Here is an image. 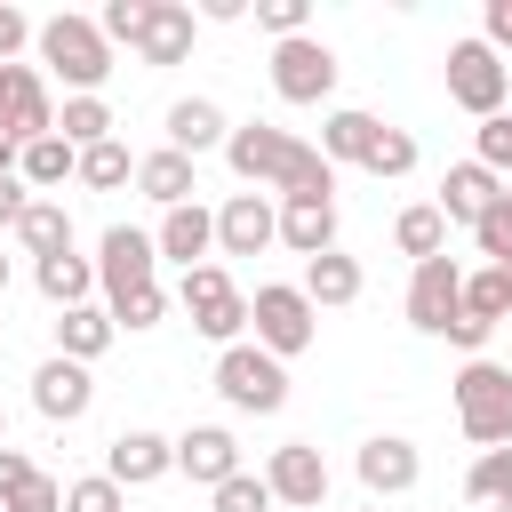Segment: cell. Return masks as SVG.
Instances as JSON below:
<instances>
[{
	"label": "cell",
	"mask_w": 512,
	"mask_h": 512,
	"mask_svg": "<svg viewBox=\"0 0 512 512\" xmlns=\"http://www.w3.org/2000/svg\"><path fill=\"white\" fill-rule=\"evenodd\" d=\"M280 248H296L304 264L336 248V192H288L280 200Z\"/></svg>",
	"instance_id": "18"
},
{
	"label": "cell",
	"mask_w": 512,
	"mask_h": 512,
	"mask_svg": "<svg viewBox=\"0 0 512 512\" xmlns=\"http://www.w3.org/2000/svg\"><path fill=\"white\" fill-rule=\"evenodd\" d=\"M144 8H152V0H104V16H96L104 40H112V48H120V40L136 48V40H144Z\"/></svg>",
	"instance_id": "41"
},
{
	"label": "cell",
	"mask_w": 512,
	"mask_h": 512,
	"mask_svg": "<svg viewBox=\"0 0 512 512\" xmlns=\"http://www.w3.org/2000/svg\"><path fill=\"white\" fill-rule=\"evenodd\" d=\"M104 312H112V328H128V336H136V328H160V320H168V288L152 280V288H136V296H112Z\"/></svg>",
	"instance_id": "36"
},
{
	"label": "cell",
	"mask_w": 512,
	"mask_h": 512,
	"mask_svg": "<svg viewBox=\"0 0 512 512\" xmlns=\"http://www.w3.org/2000/svg\"><path fill=\"white\" fill-rule=\"evenodd\" d=\"M176 472L216 496V488H224L232 472H248V464H240V440H232L224 424H184V432H176Z\"/></svg>",
	"instance_id": "15"
},
{
	"label": "cell",
	"mask_w": 512,
	"mask_h": 512,
	"mask_svg": "<svg viewBox=\"0 0 512 512\" xmlns=\"http://www.w3.org/2000/svg\"><path fill=\"white\" fill-rule=\"evenodd\" d=\"M32 200H40V192H32V184H24V176H0V232H16V224H24V208H32Z\"/></svg>",
	"instance_id": "45"
},
{
	"label": "cell",
	"mask_w": 512,
	"mask_h": 512,
	"mask_svg": "<svg viewBox=\"0 0 512 512\" xmlns=\"http://www.w3.org/2000/svg\"><path fill=\"white\" fill-rule=\"evenodd\" d=\"M0 136L24 152L40 136H56V96H48V72L40 64H16L8 72V104H0Z\"/></svg>",
	"instance_id": "12"
},
{
	"label": "cell",
	"mask_w": 512,
	"mask_h": 512,
	"mask_svg": "<svg viewBox=\"0 0 512 512\" xmlns=\"http://www.w3.org/2000/svg\"><path fill=\"white\" fill-rule=\"evenodd\" d=\"M40 72L48 80H64V96H104V80H112V40H104V24L96 16H72V8H56V16H40Z\"/></svg>",
	"instance_id": "2"
},
{
	"label": "cell",
	"mask_w": 512,
	"mask_h": 512,
	"mask_svg": "<svg viewBox=\"0 0 512 512\" xmlns=\"http://www.w3.org/2000/svg\"><path fill=\"white\" fill-rule=\"evenodd\" d=\"M480 40H488L496 56H512V0H488V8H480Z\"/></svg>",
	"instance_id": "46"
},
{
	"label": "cell",
	"mask_w": 512,
	"mask_h": 512,
	"mask_svg": "<svg viewBox=\"0 0 512 512\" xmlns=\"http://www.w3.org/2000/svg\"><path fill=\"white\" fill-rule=\"evenodd\" d=\"M192 32H200V16H192L184 0H152L136 56H144V64H184V56H192Z\"/></svg>",
	"instance_id": "21"
},
{
	"label": "cell",
	"mask_w": 512,
	"mask_h": 512,
	"mask_svg": "<svg viewBox=\"0 0 512 512\" xmlns=\"http://www.w3.org/2000/svg\"><path fill=\"white\" fill-rule=\"evenodd\" d=\"M0 288H8V256H0Z\"/></svg>",
	"instance_id": "54"
},
{
	"label": "cell",
	"mask_w": 512,
	"mask_h": 512,
	"mask_svg": "<svg viewBox=\"0 0 512 512\" xmlns=\"http://www.w3.org/2000/svg\"><path fill=\"white\" fill-rule=\"evenodd\" d=\"M496 192H504V176H496V168L456 160V168L440 176V216H448V224H480V216L496 208Z\"/></svg>",
	"instance_id": "22"
},
{
	"label": "cell",
	"mask_w": 512,
	"mask_h": 512,
	"mask_svg": "<svg viewBox=\"0 0 512 512\" xmlns=\"http://www.w3.org/2000/svg\"><path fill=\"white\" fill-rule=\"evenodd\" d=\"M208 512H272V488H264V472H232V480L208 496Z\"/></svg>",
	"instance_id": "38"
},
{
	"label": "cell",
	"mask_w": 512,
	"mask_h": 512,
	"mask_svg": "<svg viewBox=\"0 0 512 512\" xmlns=\"http://www.w3.org/2000/svg\"><path fill=\"white\" fill-rule=\"evenodd\" d=\"M8 72H16V64H0V104H8Z\"/></svg>",
	"instance_id": "51"
},
{
	"label": "cell",
	"mask_w": 512,
	"mask_h": 512,
	"mask_svg": "<svg viewBox=\"0 0 512 512\" xmlns=\"http://www.w3.org/2000/svg\"><path fill=\"white\" fill-rule=\"evenodd\" d=\"M496 208H504V216H512V176H504V192H496Z\"/></svg>",
	"instance_id": "50"
},
{
	"label": "cell",
	"mask_w": 512,
	"mask_h": 512,
	"mask_svg": "<svg viewBox=\"0 0 512 512\" xmlns=\"http://www.w3.org/2000/svg\"><path fill=\"white\" fill-rule=\"evenodd\" d=\"M56 136H64L72 152L112 144V104H104V96H64V104H56Z\"/></svg>",
	"instance_id": "30"
},
{
	"label": "cell",
	"mask_w": 512,
	"mask_h": 512,
	"mask_svg": "<svg viewBox=\"0 0 512 512\" xmlns=\"http://www.w3.org/2000/svg\"><path fill=\"white\" fill-rule=\"evenodd\" d=\"M80 184H88V192H120V184H136L128 144H120V136H112V144H88V152H80Z\"/></svg>",
	"instance_id": "34"
},
{
	"label": "cell",
	"mask_w": 512,
	"mask_h": 512,
	"mask_svg": "<svg viewBox=\"0 0 512 512\" xmlns=\"http://www.w3.org/2000/svg\"><path fill=\"white\" fill-rule=\"evenodd\" d=\"M216 392L240 416H280L288 408V360H272L264 344H224L216 352Z\"/></svg>",
	"instance_id": "6"
},
{
	"label": "cell",
	"mask_w": 512,
	"mask_h": 512,
	"mask_svg": "<svg viewBox=\"0 0 512 512\" xmlns=\"http://www.w3.org/2000/svg\"><path fill=\"white\" fill-rule=\"evenodd\" d=\"M16 240H24V256H32V264L64 256V248H72V216H64V200H32V208H24V224H16Z\"/></svg>",
	"instance_id": "29"
},
{
	"label": "cell",
	"mask_w": 512,
	"mask_h": 512,
	"mask_svg": "<svg viewBox=\"0 0 512 512\" xmlns=\"http://www.w3.org/2000/svg\"><path fill=\"white\" fill-rule=\"evenodd\" d=\"M456 312H464V264H456V256L416 264V272H408V328L448 336V320H456Z\"/></svg>",
	"instance_id": "11"
},
{
	"label": "cell",
	"mask_w": 512,
	"mask_h": 512,
	"mask_svg": "<svg viewBox=\"0 0 512 512\" xmlns=\"http://www.w3.org/2000/svg\"><path fill=\"white\" fill-rule=\"evenodd\" d=\"M32 40H40V24L24 8H0V64H16V48H32Z\"/></svg>",
	"instance_id": "43"
},
{
	"label": "cell",
	"mask_w": 512,
	"mask_h": 512,
	"mask_svg": "<svg viewBox=\"0 0 512 512\" xmlns=\"http://www.w3.org/2000/svg\"><path fill=\"white\" fill-rule=\"evenodd\" d=\"M0 176H16V144L8 136H0Z\"/></svg>",
	"instance_id": "49"
},
{
	"label": "cell",
	"mask_w": 512,
	"mask_h": 512,
	"mask_svg": "<svg viewBox=\"0 0 512 512\" xmlns=\"http://www.w3.org/2000/svg\"><path fill=\"white\" fill-rule=\"evenodd\" d=\"M64 512H128V488L112 472H88V480H64Z\"/></svg>",
	"instance_id": "37"
},
{
	"label": "cell",
	"mask_w": 512,
	"mask_h": 512,
	"mask_svg": "<svg viewBox=\"0 0 512 512\" xmlns=\"http://www.w3.org/2000/svg\"><path fill=\"white\" fill-rule=\"evenodd\" d=\"M256 24L272 40H304L312 32V0H256Z\"/></svg>",
	"instance_id": "39"
},
{
	"label": "cell",
	"mask_w": 512,
	"mask_h": 512,
	"mask_svg": "<svg viewBox=\"0 0 512 512\" xmlns=\"http://www.w3.org/2000/svg\"><path fill=\"white\" fill-rule=\"evenodd\" d=\"M264 488H272V504H288V512H320V504H328V456H320L312 440H280V448L264 456Z\"/></svg>",
	"instance_id": "10"
},
{
	"label": "cell",
	"mask_w": 512,
	"mask_h": 512,
	"mask_svg": "<svg viewBox=\"0 0 512 512\" xmlns=\"http://www.w3.org/2000/svg\"><path fill=\"white\" fill-rule=\"evenodd\" d=\"M32 280H40V296L56 304V312H72V304H96V256H48V264H32Z\"/></svg>",
	"instance_id": "25"
},
{
	"label": "cell",
	"mask_w": 512,
	"mask_h": 512,
	"mask_svg": "<svg viewBox=\"0 0 512 512\" xmlns=\"http://www.w3.org/2000/svg\"><path fill=\"white\" fill-rule=\"evenodd\" d=\"M440 72H448V104H464L472 120H496V112H504L512 64H504L480 32H472V40H448V64H440Z\"/></svg>",
	"instance_id": "7"
},
{
	"label": "cell",
	"mask_w": 512,
	"mask_h": 512,
	"mask_svg": "<svg viewBox=\"0 0 512 512\" xmlns=\"http://www.w3.org/2000/svg\"><path fill=\"white\" fill-rule=\"evenodd\" d=\"M464 496H472V504H504V496H512V440L472 456V472H464Z\"/></svg>",
	"instance_id": "35"
},
{
	"label": "cell",
	"mask_w": 512,
	"mask_h": 512,
	"mask_svg": "<svg viewBox=\"0 0 512 512\" xmlns=\"http://www.w3.org/2000/svg\"><path fill=\"white\" fill-rule=\"evenodd\" d=\"M136 192L168 216V208H184V200L200 192V176H192V160H184V152H168V144H160V152H144V160H136Z\"/></svg>",
	"instance_id": "23"
},
{
	"label": "cell",
	"mask_w": 512,
	"mask_h": 512,
	"mask_svg": "<svg viewBox=\"0 0 512 512\" xmlns=\"http://www.w3.org/2000/svg\"><path fill=\"white\" fill-rule=\"evenodd\" d=\"M376 128H384L376 112H360V104H336V112L320 120V160H328V168H344V160L360 168V160H368V144H376Z\"/></svg>",
	"instance_id": "24"
},
{
	"label": "cell",
	"mask_w": 512,
	"mask_h": 512,
	"mask_svg": "<svg viewBox=\"0 0 512 512\" xmlns=\"http://www.w3.org/2000/svg\"><path fill=\"white\" fill-rule=\"evenodd\" d=\"M272 96H280V104H328V96H336V48H328L320 32L272 40Z\"/></svg>",
	"instance_id": "8"
},
{
	"label": "cell",
	"mask_w": 512,
	"mask_h": 512,
	"mask_svg": "<svg viewBox=\"0 0 512 512\" xmlns=\"http://www.w3.org/2000/svg\"><path fill=\"white\" fill-rule=\"evenodd\" d=\"M0 512H64V480H48V472H32V480H24V488H16V496H8Z\"/></svg>",
	"instance_id": "42"
},
{
	"label": "cell",
	"mask_w": 512,
	"mask_h": 512,
	"mask_svg": "<svg viewBox=\"0 0 512 512\" xmlns=\"http://www.w3.org/2000/svg\"><path fill=\"white\" fill-rule=\"evenodd\" d=\"M32 472H40V464H32L24 448H0V504H8V496H16V488H24Z\"/></svg>",
	"instance_id": "47"
},
{
	"label": "cell",
	"mask_w": 512,
	"mask_h": 512,
	"mask_svg": "<svg viewBox=\"0 0 512 512\" xmlns=\"http://www.w3.org/2000/svg\"><path fill=\"white\" fill-rule=\"evenodd\" d=\"M16 176H24L32 192H56L64 176H80V152H72L64 136H40V144H24V152H16Z\"/></svg>",
	"instance_id": "31"
},
{
	"label": "cell",
	"mask_w": 512,
	"mask_h": 512,
	"mask_svg": "<svg viewBox=\"0 0 512 512\" xmlns=\"http://www.w3.org/2000/svg\"><path fill=\"white\" fill-rule=\"evenodd\" d=\"M248 328H256V344H264L272 360H296V352H312V336H320V304H312L296 280H264V288L248 296Z\"/></svg>",
	"instance_id": "5"
},
{
	"label": "cell",
	"mask_w": 512,
	"mask_h": 512,
	"mask_svg": "<svg viewBox=\"0 0 512 512\" xmlns=\"http://www.w3.org/2000/svg\"><path fill=\"white\" fill-rule=\"evenodd\" d=\"M176 304H184V320H192L208 344H248V296H240V280H232L224 264H192V272L176 280Z\"/></svg>",
	"instance_id": "4"
},
{
	"label": "cell",
	"mask_w": 512,
	"mask_h": 512,
	"mask_svg": "<svg viewBox=\"0 0 512 512\" xmlns=\"http://www.w3.org/2000/svg\"><path fill=\"white\" fill-rule=\"evenodd\" d=\"M248 0H200V24H240Z\"/></svg>",
	"instance_id": "48"
},
{
	"label": "cell",
	"mask_w": 512,
	"mask_h": 512,
	"mask_svg": "<svg viewBox=\"0 0 512 512\" xmlns=\"http://www.w3.org/2000/svg\"><path fill=\"white\" fill-rule=\"evenodd\" d=\"M224 144H232V120H224L208 96H176V104H168V152L200 160V152H224Z\"/></svg>",
	"instance_id": "19"
},
{
	"label": "cell",
	"mask_w": 512,
	"mask_h": 512,
	"mask_svg": "<svg viewBox=\"0 0 512 512\" xmlns=\"http://www.w3.org/2000/svg\"><path fill=\"white\" fill-rule=\"evenodd\" d=\"M488 512H512V496H504V504H488Z\"/></svg>",
	"instance_id": "53"
},
{
	"label": "cell",
	"mask_w": 512,
	"mask_h": 512,
	"mask_svg": "<svg viewBox=\"0 0 512 512\" xmlns=\"http://www.w3.org/2000/svg\"><path fill=\"white\" fill-rule=\"evenodd\" d=\"M0 448H8V408H0Z\"/></svg>",
	"instance_id": "52"
},
{
	"label": "cell",
	"mask_w": 512,
	"mask_h": 512,
	"mask_svg": "<svg viewBox=\"0 0 512 512\" xmlns=\"http://www.w3.org/2000/svg\"><path fill=\"white\" fill-rule=\"evenodd\" d=\"M352 472H360V488L384 504V496H408V488L424 480V456H416V440H400V432H376V440H360Z\"/></svg>",
	"instance_id": "16"
},
{
	"label": "cell",
	"mask_w": 512,
	"mask_h": 512,
	"mask_svg": "<svg viewBox=\"0 0 512 512\" xmlns=\"http://www.w3.org/2000/svg\"><path fill=\"white\" fill-rule=\"evenodd\" d=\"M464 312H480L488 328L512 312V264H480V272H464Z\"/></svg>",
	"instance_id": "32"
},
{
	"label": "cell",
	"mask_w": 512,
	"mask_h": 512,
	"mask_svg": "<svg viewBox=\"0 0 512 512\" xmlns=\"http://www.w3.org/2000/svg\"><path fill=\"white\" fill-rule=\"evenodd\" d=\"M392 248H400V256H416V264L448 256V216H440V200H416V208H400V216H392Z\"/></svg>",
	"instance_id": "27"
},
{
	"label": "cell",
	"mask_w": 512,
	"mask_h": 512,
	"mask_svg": "<svg viewBox=\"0 0 512 512\" xmlns=\"http://www.w3.org/2000/svg\"><path fill=\"white\" fill-rule=\"evenodd\" d=\"M32 408H40L48 424H80V416L96 408V376H88L80 360H64V352H48V360L32 368Z\"/></svg>",
	"instance_id": "14"
},
{
	"label": "cell",
	"mask_w": 512,
	"mask_h": 512,
	"mask_svg": "<svg viewBox=\"0 0 512 512\" xmlns=\"http://www.w3.org/2000/svg\"><path fill=\"white\" fill-rule=\"evenodd\" d=\"M448 400H456V424H464V440L472 448H504L512 440V368L504 360H464L456 376H448Z\"/></svg>",
	"instance_id": "3"
},
{
	"label": "cell",
	"mask_w": 512,
	"mask_h": 512,
	"mask_svg": "<svg viewBox=\"0 0 512 512\" xmlns=\"http://www.w3.org/2000/svg\"><path fill=\"white\" fill-rule=\"evenodd\" d=\"M368 512H384V504H368Z\"/></svg>",
	"instance_id": "55"
},
{
	"label": "cell",
	"mask_w": 512,
	"mask_h": 512,
	"mask_svg": "<svg viewBox=\"0 0 512 512\" xmlns=\"http://www.w3.org/2000/svg\"><path fill=\"white\" fill-rule=\"evenodd\" d=\"M360 168H368V176H376V184H400V176H408V168H416V136H408V128H392V120H384V128H376V144H368V160H360Z\"/></svg>",
	"instance_id": "33"
},
{
	"label": "cell",
	"mask_w": 512,
	"mask_h": 512,
	"mask_svg": "<svg viewBox=\"0 0 512 512\" xmlns=\"http://www.w3.org/2000/svg\"><path fill=\"white\" fill-rule=\"evenodd\" d=\"M112 336H120V328H112V312H104V304H72V312H56V352H64V360H80V368H88Z\"/></svg>",
	"instance_id": "28"
},
{
	"label": "cell",
	"mask_w": 512,
	"mask_h": 512,
	"mask_svg": "<svg viewBox=\"0 0 512 512\" xmlns=\"http://www.w3.org/2000/svg\"><path fill=\"white\" fill-rule=\"evenodd\" d=\"M224 160H232V176L248 192H272V200H288V192H336V168L320 160V144H304L296 128H272V120L232 128Z\"/></svg>",
	"instance_id": "1"
},
{
	"label": "cell",
	"mask_w": 512,
	"mask_h": 512,
	"mask_svg": "<svg viewBox=\"0 0 512 512\" xmlns=\"http://www.w3.org/2000/svg\"><path fill=\"white\" fill-rule=\"evenodd\" d=\"M320 312H336V304H360V256H344V248H328V256H312L304 264V280H296Z\"/></svg>",
	"instance_id": "26"
},
{
	"label": "cell",
	"mask_w": 512,
	"mask_h": 512,
	"mask_svg": "<svg viewBox=\"0 0 512 512\" xmlns=\"http://www.w3.org/2000/svg\"><path fill=\"white\" fill-rule=\"evenodd\" d=\"M152 280H160V240L136 232V224H104V240H96V288H104V304L136 296Z\"/></svg>",
	"instance_id": "9"
},
{
	"label": "cell",
	"mask_w": 512,
	"mask_h": 512,
	"mask_svg": "<svg viewBox=\"0 0 512 512\" xmlns=\"http://www.w3.org/2000/svg\"><path fill=\"white\" fill-rule=\"evenodd\" d=\"M448 344H456L464 360H480V352H488V320H480V312H456V320H448Z\"/></svg>",
	"instance_id": "44"
},
{
	"label": "cell",
	"mask_w": 512,
	"mask_h": 512,
	"mask_svg": "<svg viewBox=\"0 0 512 512\" xmlns=\"http://www.w3.org/2000/svg\"><path fill=\"white\" fill-rule=\"evenodd\" d=\"M152 240H160V256H168V264H184V272H192V264H208V256H216V208L184 200V208H168V216H160V232H152Z\"/></svg>",
	"instance_id": "20"
},
{
	"label": "cell",
	"mask_w": 512,
	"mask_h": 512,
	"mask_svg": "<svg viewBox=\"0 0 512 512\" xmlns=\"http://www.w3.org/2000/svg\"><path fill=\"white\" fill-rule=\"evenodd\" d=\"M472 160H480V168H496V176L512 168V112H496V120H480V128H472Z\"/></svg>",
	"instance_id": "40"
},
{
	"label": "cell",
	"mask_w": 512,
	"mask_h": 512,
	"mask_svg": "<svg viewBox=\"0 0 512 512\" xmlns=\"http://www.w3.org/2000/svg\"><path fill=\"white\" fill-rule=\"evenodd\" d=\"M104 472H112L120 488H152V480H168V472H176V440H160V432L128 424V432H112V448H104Z\"/></svg>",
	"instance_id": "17"
},
{
	"label": "cell",
	"mask_w": 512,
	"mask_h": 512,
	"mask_svg": "<svg viewBox=\"0 0 512 512\" xmlns=\"http://www.w3.org/2000/svg\"><path fill=\"white\" fill-rule=\"evenodd\" d=\"M280 240V200L272 192H232L216 208V256H264Z\"/></svg>",
	"instance_id": "13"
}]
</instances>
